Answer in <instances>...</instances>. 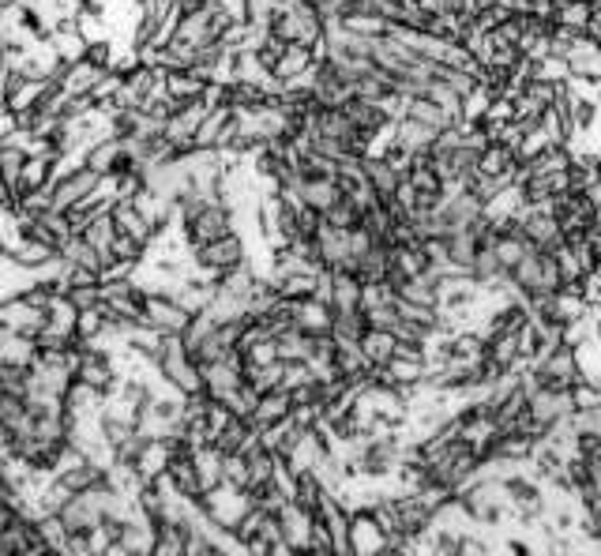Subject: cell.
<instances>
[{"instance_id":"cell-24","label":"cell","mask_w":601,"mask_h":556,"mask_svg":"<svg viewBox=\"0 0 601 556\" xmlns=\"http://www.w3.org/2000/svg\"><path fill=\"white\" fill-rule=\"evenodd\" d=\"M361 218H365V207H361L354 196H346V192L335 200V207L324 211L327 226H339V230H354V226H361Z\"/></svg>"},{"instance_id":"cell-23","label":"cell","mask_w":601,"mask_h":556,"mask_svg":"<svg viewBox=\"0 0 601 556\" xmlns=\"http://www.w3.org/2000/svg\"><path fill=\"white\" fill-rule=\"evenodd\" d=\"M79 237H83L87 245L98 248V252H109L113 237H117V226H113L109 211H98V215L87 218V222H83V230H79Z\"/></svg>"},{"instance_id":"cell-27","label":"cell","mask_w":601,"mask_h":556,"mask_svg":"<svg viewBox=\"0 0 601 556\" xmlns=\"http://www.w3.org/2000/svg\"><path fill=\"white\" fill-rule=\"evenodd\" d=\"M342 27L354 34H365V38H384L391 23L380 12H350V16L342 19Z\"/></svg>"},{"instance_id":"cell-31","label":"cell","mask_w":601,"mask_h":556,"mask_svg":"<svg viewBox=\"0 0 601 556\" xmlns=\"http://www.w3.org/2000/svg\"><path fill=\"white\" fill-rule=\"evenodd\" d=\"M586 34L601 42V12H598V8H594V16H590V27H586Z\"/></svg>"},{"instance_id":"cell-25","label":"cell","mask_w":601,"mask_h":556,"mask_svg":"<svg viewBox=\"0 0 601 556\" xmlns=\"http://www.w3.org/2000/svg\"><path fill=\"white\" fill-rule=\"evenodd\" d=\"M365 331H369V320H365L361 309L335 312V320H331V339L335 342H361Z\"/></svg>"},{"instance_id":"cell-7","label":"cell","mask_w":601,"mask_h":556,"mask_svg":"<svg viewBox=\"0 0 601 556\" xmlns=\"http://www.w3.org/2000/svg\"><path fill=\"white\" fill-rule=\"evenodd\" d=\"M102 185H106V177L98 170H91V166L79 158V162H72V166L53 181V207H57V211H68V207L87 200V196L98 192Z\"/></svg>"},{"instance_id":"cell-22","label":"cell","mask_w":601,"mask_h":556,"mask_svg":"<svg viewBox=\"0 0 601 556\" xmlns=\"http://www.w3.org/2000/svg\"><path fill=\"white\" fill-rule=\"evenodd\" d=\"M399 350V339H395V331H384V327H369L365 335H361V354L369 357L372 369H384L387 361L395 357Z\"/></svg>"},{"instance_id":"cell-13","label":"cell","mask_w":601,"mask_h":556,"mask_svg":"<svg viewBox=\"0 0 601 556\" xmlns=\"http://www.w3.org/2000/svg\"><path fill=\"white\" fill-rule=\"evenodd\" d=\"M128 155V139L117 136V132H106V136H98L83 151V162L91 166V170H98L102 177H113V170L121 166V158Z\"/></svg>"},{"instance_id":"cell-34","label":"cell","mask_w":601,"mask_h":556,"mask_svg":"<svg viewBox=\"0 0 601 556\" xmlns=\"http://www.w3.org/2000/svg\"><path fill=\"white\" fill-rule=\"evenodd\" d=\"M590 305H594V301H590ZM598 305H601V297H598Z\"/></svg>"},{"instance_id":"cell-29","label":"cell","mask_w":601,"mask_h":556,"mask_svg":"<svg viewBox=\"0 0 601 556\" xmlns=\"http://www.w3.org/2000/svg\"><path fill=\"white\" fill-rule=\"evenodd\" d=\"M64 297H68L79 312L94 309V305H102V282H79V286H68Z\"/></svg>"},{"instance_id":"cell-6","label":"cell","mask_w":601,"mask_h":556,"mask_svg":"<svg viewBox=\"0 0 601 556\" xmlns=\"http://www.w3.org/2000/svg\"><path fill=\"white\" fill-rule=\"evenodd\" d=\"M519 230H523L526 245L541 248V252H553V248L564 245V230L553 215V200H541V203H526L519 211Z\"/></svg>"},{"instance_id":"cell-1","label":"cell","mask_w":601,"mask_h":556,"mask_svg":"<svg viewBox=\"0 0 601 556\" xmlns=\"http://www.w3.org/2000/svg\"><path fill=\"white\" fill-rule=\"evenodd\" d=\"M230 230H237V207H233L230 200H203L196 211L177 218V233H181V245H185L188 252Z\"/></svg>"},{"instance_id":"cell-14","label":"cell","mask_w":601,"mask_h":556,"mask_svg":"<svg viewBox=\"0 0 601 556\" xmlns=\"http://www.w3.org/2000/svg\"><path fill=\"white\" fill-rule=\"evenodd\" d=\"M342 113L350 117L361 136H376V132H384L387 124H395V117L384 109V102H369V98H350V102H342Z\"/></svg>"},{"instance_id":"cell-8","label":"cell","mask_w":601,"mask_h":556,"mask_svg":"<svg viewBox=\"0 0 601 556\" xmlns=\"http://www.w3.org/2000/svg\"><path fill=\"white\" fill-rule=\"evenodd\" d=\"M192 320V312L177 301L173 290H147V309H143V324L155 327L158 335H181Z\"/></svg>"},{"instance_id":"cell-20","label":"cell","mask_w":601,"mask_h":556,"mask_svg":"<svg viewBox=\"0 0 601 556\" xmlns=\"http://www.w3.org/2000/svg\"><path fill=\"white\" fill-rule=\"evenodd\" d=\"M361 278L350 275V271H331V294H327V305L331 312H350L361 309Z\"/></svg>"},{"instance_id":"cell-9","label":"cell","mask_w":601,"mask_h":556,"mask_svg":"<svg viewBox=\"0 0 601 556\" xmlns=\"http://www.w3.org/2000/svg\"><path fill=\"white\" fill-rule=\"evenodd\" d=\"M275 515H278V530H282V538H286V545H290V553H309V538H312V523H316V511L301 508L297 500H286V504H282Z\"/></svg>"},{"instance_id":"cell-19","label":"cell","mask_w":601,"mask_h":556,"mask_svg":"<svg viewBox=\"0 0 601 556\" xmlns=\"http://www.w3.org/2000/svg\"><path fill=\"white\" fill-rule=\"evenodd\" d=\"M549 16H553V23L564 27V31L586 34L590 16H594V0H553V4H549Z\"/></svg>"},{"instance_id":"cell-4","label":"cell","mask_w":601,"mask_h":556,"mask_svg":"<svg viewBox=\"0 0 601 556\" xmlns=\"http://www.w3.org/2000/svg\"><path fill=\"white\" fill-rule=\"evenodd\" d=\"M155 369H158V380H166L170 387H177L181 395L203 391V372H200V365L188 357L181 335H166V350H162Z\"/></svg>"},{"instance_id":"cell-3","label":"cell","mask_w":601,"mask_h":556,"mask_svg":"<svg viewBox=\"0 0 601 556\" xmlns=\"http://www.w3.org/2000/svg\"><path fill=\"white\" fill-rule=\"evenodd\" d=\"M188 263H192V271H196V275H207V278L226 275V271H233V267L248 263L245 237H241L237 230L222 233V237H215V241L192 248V252H188Z\"/></svg>"},{"instance_id":"cell-18","label":"cell","mask_w":601,"mask_h":556,"mask_svg":"<svg viewBox=\"0 0 601 556\" xmlns=\"http://www.w3.org/2000/svg\"><path fill=\"white\" fill-rule=\"evenodd\" d=\"M436 136H440V128L421 124V121H414V117H399V121H395V143L406 147L410 155H429Z\"/></svg>"},{"instance_id":"cell-11","label":"cell","mask_w":601,"mask_h":556,"mask_svg":"<svg viewBox=\"0 0 601 556\" xmlns=\"http://www.w3.org/2000/svg\"><path fill=\"white\" fill-rule=\"evenodd\" d=\"M350 553H391L387 549V534L376 526V519L369 515V508L350 511Z\"/></svg>"},{"instance_id":"cell-30","label":"cell","mask_w":601,"mask_h":556,"mask_svg":"<svg viewBox=\"0 0 601 556\" xmlns=\"http://www.w3.org/2000/svg\"><path fill=\"white\" fill-rule=\"evenodd\" d=\"M16 132H19V113L0 98V143H4V139H12Z\"/></svg>"},{"instance_id":"cell-32","label":"cell","mask_w":601,"mask_h":556,"mask_svg":"<svg viewBox=\"0 0 601 556\" xmlns=\"http://www.w3.org/2000/svg\"><path fill=\"white\" fill-rule=\"evenodd\" d=\"M12 200H16V192H12V188H8V181L0 177V207H4V203H12Z\"/></svg>"},{"instance_id":"cell-26","label":"cell","mask_w":601,"mask_h":556,"mask_svg":"<svg viewBox=\"0 0 601 556\" xmlns=\"http://www.w3.org/2000/svg\"><path fill=\"white\" fill-rule=\"evenodd\" d=\"M23 162H27V151H23L19 143H12V139H4V143H0V177L8 181V188H12V192L19 188Z\"/></svg>"},{"instance_id":"cell-12","label":"cell","mask_w":601,"mask_h":556,"mask_svg":"<svg viewBox=\"0 0 601 556\" xmlns=\"http://www.w3.org/2000/svg\"><path fill=\"white\" fill-rule=\"evenodd\" d=\"M515 170H519V151L500 143V139H489L478 151V173L481 177H504L515 185Z\"/></svg>"},{"instance_id":"cell-33","label":"cell","mask_w":601,"mask_h":556,"mask_svg":"<svg viewBox=\"0 0 601 556\" xmlns=\"http://www.w3.org/2000/svg\"><path fill=\"white\" fill-rule=\"evenodd\" d=\"M594 8H598V12H601V0H594Z\"/></svg>"},{"instance_id":"cell-28","label":"cell","mask_w":601,"mask_h":556,"mask_svg":"<svg viewBox=\"0 0 601 556\" xmlns=\"http://www.w3.org/2000/svg\"><path fill=\"white\" fill-rule=\"evenodd\" d=\"M568 391H571V406H575V414H598L601 410V387L598 384H590V380H575Z\"/></svg>"},{"instance_id":"cell-5","label":"cell","mask_w":601,"mask_h":556,"mask_svg":"<svg viewBox=\"0 0 601 556\" xmlns=\"http://www.w3.org/2000/svg\"><path fill=\"white\" fill-rule=\"evenodd\" d=\"M46 327H49V309L34 305L23 290L12 294V297H0V331L34 342L42 331H46Z\"/></svg>"},{"instance_id":"cell-21","label":"cell","mask_w":601,"mask_h":556,"mask_svg":"<svg viewBox=\"0 0 601 556\" xmlns=\"http://www.w3.org/2000/svg\"><path fill=\"white\" fill-rule=\"evenodd\" d=\"M320 61L316 57V49L312 46H297V42H290V46L282 49V57H278V64L271 68V76L278 79V87L286 83V79H293V76H301V72H309L312 64Z\"/></svg>"},{"instance_id":"cell-17","label":"cell","mask_w":601,"mask_h":556,"mask_svg":"<svg viewBox=\"0 0 601 556\" xmlns=\"http://www.w3.org/2000/svg\"><path fill=\"white\" fill-rule=\"evenodd\" d=\"M290 414H293L290 391H286V387H275V391H263L248 421H252V425L263 433V429H271V425H278V421H286Z\"/></svg>"},{"instance_id":"cell-10","label":"cell","mask_w":601,"mask_h":556,"mask_svg":"<svg viewBox=\"0 0 601 556\" xmlns=\"http://www.w3.org/2000/svg\"><path fill=\"white\" fill-rule=\"evenodd\" d=\"M571 79H601V42L590 34H575V42L564 53Z\"/></svg>"},{"instance_id":"cell-15","label":"cell","mask_w":601,"mask_h":556,"mask_svg":"<svg viewBox=\"0 0 601 556\" xmlns=\"http://www.w3.org/2000/svg\"><path fill=\"white\" fill-rule=\"evenodd\" d=\"M361 170H365V181H369V188L380 200H391V196L399 192L402 173L387 162V155H365L361 158Z\"/></svg>"},{"instance_id":"cell-16","label":"cell","mask_w":601,"mask_h":556,"mask_svg":"<svg viewBox=\"0 0 601 556\" xmlns=\"http://www.w3.org/2000/svg\"><path fill=\"white\" fill-rule=\"evenodd\" d=\"M440 290H444V278L436 275V271L414 275L395 286L399 301H414V305H429V309H440Z\"/></svg>"},{"instance_id":"cell-2","label":"cell","mask_w":601,"mask_h":556,"mask_svg":"<svg viewBox=\"0 0 601 556\" xmlns=\"http://www.w3.org/2000/svg\"><path fill=\"white\" fill-rule=\"evenodd\" d=\"M267 31L275 34V38H282L286 46L290 42H297V46H320L324 42V19L305 0H278Z\"/></svg>"}]
</instances>
